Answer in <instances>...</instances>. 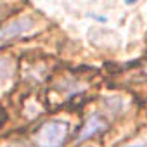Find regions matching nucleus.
Masks as SVG:
<instances>
[{
	"instance_id": "nucleus-1",
	"label": "nucleus",
	"mask_w": 147,
	"mask_h": 147,
	"mask_svg": "<svg viewBox=\"0 0 147 147\" xmlns=\"http://www.w3.org/2000/svg\"><path fill=\"white\" fill-rule=\"evenodd\" d=\"M67 123L61 119H54L45 123L38 133H36V142L40 147H61L66 140L67 135Z\"/></svg>"
},
{
	"instance_id": "nucleus-2",
	"label": "nucleus",
	"mask_w": 147,
	"mask_h": 147,
	"mask_svg": "<svg viewBox=\"0 0 147 147\" xmlns=\"http://www.w3.org/2000/svg\"><path fill=\"white\" fill-rule=\"evenodd\" d=\"M33 26V21L31 19H18V21H12L11 24H7L2 31H0V43H5V42H12L19 36H23L24 33L30 31V28Z\"/></svg>"
},
{
	"instance_id": "nucleus-3",
	"label": "nucleus",
	"mask_w": 147,
	"mask_h": 147,
	"mask_svg": "<svg viewBox=\"0 0 147 147\" xmlns=\"http://www.w3.org/2000/svg\"><path fill=\"white\" fill-rule=\"evenodd\" d=\"M106 128V121L99 116V114H94V116H90L88 119H87V123L83 125V128H82V131L78 133V142H82V140H85V138H88V137H92V135H95V133H99V131H102Z\"/></svg>"
},
{
	"instance_id": "nucleus-4",
	"label": "nucleus",
	"mask_w": 147,
	"mask_h": 147,
	"mask_svg": "<svg viewBox=\"0 0 147 147\" xmlns=\"http://www.w3.org/2000/svg\"><path fill=\"white\" fill-rule=\"evenodd\" d=\"M11 71V62L4 57H0V75H9Z\"/></svg>"
},
{
	"instance_id": "nucleus-5",
	"label": "nucleus",
	"mask_w": 147,
	"mask_h": 147,
	"mask_svg": "<svg viewBox=\"0 0 147 147\" xmlns=\"http://www.w3.org/2000/svg\"><path fill=\"white\" fill-rule=\"evenodd\" d=\"M126 147H147V142H137V144H130Z\"/></svg>"
}]
</instances>
